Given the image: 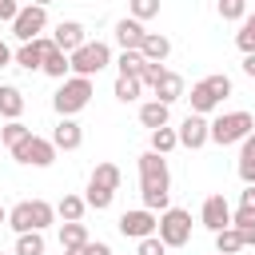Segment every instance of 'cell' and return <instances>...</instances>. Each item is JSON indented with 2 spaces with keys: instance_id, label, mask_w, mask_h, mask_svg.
I'll return each instance as SVG.
<instances>
[{
  "instance_id": "1",
  "label": "cell",
  "mask_w": 255,
  "mask_h": 255,
  "mask_svg": "<svg viewBox=\"0 0 255 255\" xmlns=\"http://www.w3.org/2000/svg\"><path fill=\"white\" fill-rule=\"evenodd\" d=\"M139 195H143V207H151V211L171 207V171L159 151L139 155Z\"/></svg>"
},
{
  "instance_id": "2",
  "label": "cell",
  "mask_w": 255,
  "mask_h": 255,
  "mask_svg": "<svg viewBox=\"0 0 255 255\" xmlns=\"http://www.w3.org/2000/svg\"><path fill=\"white\" fill-rule=\"evenodd\" d=\"M231 96V80L223 76V72H211V76H203V80H195L191 84V112H199V116H207V112H215L223 100Z\"/></svg>"
},
{
  "instance_id": "3",
  "label": "cell",
  "mask_w": 255,
  "mask_h": 255,
  "mask_svg": "<svg viewBox=\"0 0 255 255\" xmlns=\"http://www.w3.org/2000/svg\"><path fill=\"white\" fill-rule=\"evenodd\" d=\"M56 219V207L48 199H24L16 207H8V227L20 235V231H44L48 223Z\"/></svg>"
},
{
  "instance_id": "4",
  "label": "cell",
  "mask_w": 255,
  "mask_h": 255,
  "mask_svg": "<svg viewBox=\"0 0 255 255\" xmlns=\"http://www.w3.org/2000/svg\"><path fill=\"white\" fill-rule=\"evenodd\" d=\"M92 76H68L60 88H56V96H52V108L60 112V116H76V112H84L88 108V100H92Z\"/></svg>"
},
{
  "instance_id": "5",
  "label": "cell",
  "mask_w": 255,
  "mask_h": 255,
  "mask_svg": "<svg viewBox=\"0 0 255 255\" xmlns=\"http://www.w3.org/2000/svg\"><path fill=\"white\" fill-rule=\"evenodd\" d=\"M251 131H255L251 112H223V116H215V120H211V143H219V147L243 143Z\"/></svg>"
},
{
  "instance_id": "6",
  "label": "cell",
  "mask_w": 255,
  "mask_h": 255,
  "mask_svg": "<svg viewBox=\"0 0 255 255\" xmlns=\"http://www.w3.org/2000/svg\"><path fill=\"white\" fill-rule=\"evenodd\" d=\"M108 64H112V48H108L104 40H84V44L72 52V72H76V76H100Z\"/></svg>"
},
{
  "instance_id": "7",
  "label": "cell",
  "mask_w": 255,
  "mask_h": 255,
  "mask_svg": "<svg viewBox=\"0 0 255 255\" xmlns=\"http://www.w3.org/2000/svg\"><path fill=\"white\" fill-rule=\"evenodd\" d=\"M12 159L24 163V167H52L56 163V143L44 139V135H28L12 147Z\"/></svg>"
},
{
  "instance_id": "8",
  "label": "cell",
  "mask_w": 255,
  "mask_h": 255,
  "mask_svg": "<svg viewBox=\"0 0 255 255\" xmlns=\"http://www.w3.org/2000/svg\"><path fill=\"white\" fill-rule=\"evenodd\" d=\"M155 235H159L167 247H183V243L191 239V211H183V207H167V211H159V227H155Z\"/></svg>"
},
{
  "instance_id": "9",
  "label": "cell",
  "mask_w": 255,
  "mask_h": 255,
  "mask_svg": "<svg viewBox=\"0 0 255 255\" xmlns=\"http://www.w3.org/2000/svg\"><path fill=\"white\" fill-rule=\"evenodd\" d=\"M44 28H48V8H40V4L20 8V12H16V20H12V36H16L20 44H28V40L44 36Z\"/></svg>"
},
{
  "instance_id": "10",
  "label": "cell",
  "mask_w": 255,
  "mask_h": 255,
  "mask_svg": "<svg viewBox=\"0 0 255 255\" xmlns=\"http://www.w3.org/2000/svg\"><path fill=\"white\" fill-rule=\"evenodd\" d=\"M155 227H159V215L151 211V207H135V211H124L120 215V235L124 239H147V235H155Z\"/></svg>"
},
{
  "instance_id": "11",
  "label": "cell",
  "mask_w": 255,
  "mask_h": 255,
  "mask_svg": "<svg viewBox=\"0 0 255 255\" xmlns=\"http://www.w3.org/2000/svg\"><path fill=\"white\" fill-rule=\"evenodd\" d=\"M203 143H211V124H207V116L191 112V116L179 124V147H191V151H199Z\"/></svg>"
},
{
  "instance_id": "12",
  "label": "cell",
  "mask_w": 255,
  "mask_h": 255,
  "mask_svg": "<svg viewBox=\"0 0 255 255\" xmlns=\"http://www.w3.org/2000/svg\"><path fill=\"white\" fill-rule=\"evenodd\" d=\"M199 223H203L211 235L223 231V227H231V203H227L223 195H207L203 207H199Z\"/></svg>"
},
{
  "instance_id": "13",
  "label": "cell",
  "mask_w": 255,
  "mask_h": 255,
  "mask_svg": "<svg viewBox=\"0 0 255 255\" xmlns=\"http://www.w3.org/2000/svg\"><path fill=\"white\" fill-rule=\"evenodd\" d=\"M48 44H52V36H36V40L20 44V48H16V64H20L24 72H40V68H44V52H48Z\"/></svg>"
},
{
  "instance_id": "14",
  "label": "cell",
  "mask_w": 255,
  "mask_h": 255,
  "mask_svg": "<svg viewBox=\"0 0 255 255\" xmlns=\"http://www.w3.org/2000/svg\"><path fill=\"white\" fill-rule=\"evenodd\" d=\"M52 143H56V151H76V147L84 143V128H80L72 116H60V124H56V131H52Z\"/></svg>"
},
{
  "instance_id": "15",
  "label": "cell",
  "mask_w": 255,
  "mask_h": 255,
  "mask_svg": "<svg viewBox=\"0 0 255 255\" xmlns=\"http://www.w3.org/2000/svg\"><path fill=\"white\" fill-rule=\"evenodd\" d=\"M143 36H147V28H143V20H135V16H124V20H116V44L128 52V48H139L143 44Z\"/></svg>"
},
{
  "instance_id": "16",
  "label": "cell",
  "mask_w": 255,
  "mask_h": 255,
  "mask_svg": "<svg viewBox=\"0 0 255 255\" xmlns=\"http://www.w3.org/2000/svg\"><path fill=\"white\" fill-rule=\"evenodd\" d=\"M52 40H56V48H64V52L72 56L88 36H84V24H76V20H60V24H56V32H52Z\"/></svg>"
},
{
  "instance_id": "17",
  "label": "cell",
  "mask_w": 255,
  "mask_h": 255,
  "mask_svg": "<svg viewBox=\"0 0 255 255\" xmlns=\"http://www.w3.org/2000/svg\"><path fill=\"white\" fill-rule=\"evenodd\" d=\"M44 76H52V80H68V72H72V56L64 52V48H56V40L48 44V52H44V68H40Z\"/></svg>"
},
{
  "instance_id": "18",
  "label": "cell",
  "mask_w": 255,
  "mask_h": 255,
  "mask_svg": "<svg viewBox=\"0 0 255 255\" xmlns=\"http://www.w3.org/2000/svg\"><path fill=\"white\" fill-rule=\"evenodd\" d=\"M151 92H155V100H163V104H175V100H183V76L179 72H159V80L151 84Z\"/></svg>"
},
{
  "instance_id": "19",
  "label": "cell",
  "mask_w": 255,
  "mask_h": 255,
  "mask_svg": "<svg viewBox=\"0 0 255 255\" xmlns=\"http://www.w3.org/2000/svg\"><path fill=\"white\" fill-rule=\"evenodd\" d=\"M167 120H171V104H163V100H147V104H139V124H143L147 131L163 128Z\"/></svg>"
},
{
  "instance_id": "20",
  "label": "cell",
  "mask_w": 255,
  "mask_h": 255,
  "mask_svg": "<svg viewBox=\"0 0 255 255\" xmlns=\"http://www.w3.org/2000/svg\"><path fill=\"white\" fill-rule=\"evenodd\" d=\"M139 52H143V60L163 64V60L171 56V40H167V36H159V32H147V36H143V44H139Z\"/></svg>"
},
{
  "instance_id": "21",
  "label": "cell",
  "mask_w": 255,
  "mask_h": 255,
  "mask_svg": "<svg viewBox=\"0 0 255 255\" xmlns=\"http://www.w3.org/2000/svg\"><path fill=\"white\" fill-rule=\"evenodd\" d=\"M24 112V92L16 84H0V116L4 120H20Z\"/></svg>"
},
{
  "instance_id": "22",
  "label": "cell",
  "mask_w": 255,
  "mask_h": 255,
  "mask_svg": "<svg viewBox=\"0 0 255 255\" xmlns=\"http://www.w3.org/2000/svg\"><path fill=\"white\" fill-rule=\"evenodd\" d=\"M231 227L243 235L247 247H255V207H243V203H239V207L231 211Z\"/></svg>"
},
{
  "instance_id": "23",
  "label": "cell",
  "mask_w": 255,
  "mask_h": 255,
  "mask_svg": "<svg viewBox=\"0 0 255 255\" xmlns=\"http://www.w3.org/2000/svg\"><path fill=\"white\" fill-rule=\"evenodd\" d=\"M112 92H116L120 104H135L139 92H143V80H139V76H116V88H112Z\"/></svg>"
},
{
  "instance_id": "24",
  "label": "cell",
  "mask_w": 255,
  "mask_h": 255,
  "mask_svg": "<svg viewBox=\"0 0 255 255\" xmlns=\"http://www.w3.org/2000/svg\"><path fill=\"white\" fill-rule=\"evenodd\" d=\"M84 243H88V227H84L80 219H72V223L60 227V247H64V251H76V247H84Z\"/></svg>"
},
{
  "instance_id": "25",
  "label": "cell",
  "mask_w": 255,
  "mask_h": 255,
  "mask_svg": "<svg viewBox=\"0 0 255 255\" xmlns=\"http://www.w3.org/2000/svg\"><path fill=\"white\" fill-rule=\"evenodd\" d=\"M84 211H88V199H84V195H64V199L56 203V215H60L64 223H72V219H84Z\"/></svg>"
},
{
  "instance_id": "26",
  "label": "cell",
  "mask_w": 255,
  "mask_h": 255,
  "mask_svg": "<svg viewBox=\"0 0 255 255\" xmlns=\"http://www.w3.org/2000/svg\"><path fill=\"white\" fill-rule=\"evenodd\" d=\"M143 52L139 48H128V52H120V60H116V68H120V76H143Z\"/></svg>"
},
{
  "instance_id": "27",
  "label": "cell",
  "mask_w": 255,
  "mask_h": 255,
  "mask_svg": "<svg viewBox=\"0 0 255 255\" xmlns=\"http://www.w3.org/2000/svg\"><path fill=\"white\" fill-rule=\"evenodd\" d=\"M175 147H179V131H175V128H167V124H163V128H155V131H151V151L167 155V151H175Z\"/></svg>"
},
{
  "instance_id": "28",
  "label": "cell",
  "mask_w": 255,
  "mask_h": 255,
  "mask_svg": "<svg viewBox=\"0 0 255 255\" xmlns=\"http://www.w3.org/2000/svg\"><path fill=\"white\" fill-rule=\"evenodd\" d=\"M84 199H88L92 211H108L112 199H116V191H112V187H100V183H88V187H84Z\"/></svg>"
},
{
  "instance_id": "29",
  "label": "cell",
  "mask_w": 255,
  "mask_h": 255,
  "mask_svg": "<svg viewBox=\"0 0 255 255\" xmlns=\"http://www.w3.org/2000/svg\"><path fill=\"white\" fill-rule=\"evenodd\" d=\"M247 243H243V235L235 231V227H223V231H215V251L219 255H235V251H243Z\"/></svg>"
},
{
  "instance_id": "30",
  "label": "cell",
  "mask_w": 255,
  "mask_h": 255,
  "mask_svg": "<svg viewBox=\"0 0 255 255\" xmlns=\"http://www.w3.org/2000/svg\"><path fill=\"white\" fill-rule=\"evenodd\" d=\"M44 231H20L16 235V255H44Z\"/></svg>"
},
{
  "instance_id": "31",
  "label": "cell",
  "mask_w": 255,
  "mask_h": 255,
  "mask_svg": "<svg viewBox=\"0 0 255 255\" xmlns=\"http://www.w3.org/2000/svg\"><path fill=\"white\" fill-rule=\"evenodd\" d=\"M235 48L247 56V52H255V12H247L243 20H239V32H235Z\"/></svg>"
},
{
  "instance_id": "32",
  "label": "cell",
  "mask_w": 255,
  "mask_h": 255,
  "mask_svg": "<svg viewBox=\"0 0 255 255\" xmlns=\"http://www.w3.org/2000/svg\"><path fill=\"white\" fill-rule=\"evenodd\" d=\"M28 135H32V128H28V124H20V120H8V124L0 128V143H4L8 151H12L20 139H28Z\"/></svg>"
},
{
  "instance_id": "33",
  "label": "cell",
  "mask_w": 255,
  "mask_h": 255,
  "mask_svg": "<svg viewBox=\"0 0 255 255\" xmlns=\"http://www.w3.org/2000/svg\"><path fill=\"white\" fill-rule=\"evenodd\" d=\"M120 179H124V175H120L116 163H96V171L88 175V183H100V187H112V191L120 187Z\"/></svg>"
},
{
  "instance_id": "34",
  "label": "cell",
  "mask_w": 255,
  "mask_h": 255,
  "mask_svg": "<svg viewBox=\"0 0 255 255\" xmlns=\"http://www.w3.org/2000/svg\"><path fill=\"white\" fill-rule=\"evenodd\" d=\"M128 8H131L135 20H151V16H159V0H128Z\"/></svg>"
},
{
  "instance_id": "35",
  "label": "cell",
  "mask_w": 255,
  "mask_h": 255,
  "mask_svg": "<svg viewBox=\"0 0 255 255\" xmlns=\"http://www.w3.org/2000/svg\"><path fill=\"white\" fill-rule=\"evenodd\" d=\"M219 16L223 20H243L247 16V0H219Z\"/></svg>"
},
{
  "instance_id": "36",
  "label": "cell",
  "mask_w": 255,
  "mask_h": 255,
  "mask_svg": "<svg viewBox=\"0 0 255 255\" xmlns=\"http://www.w3.org/2000/svg\"><path fill=\"white\" fill-rule=\"evenodd\" d=\"M135 255H167V243H163L159 235H147V239H139Z\"/></svg>"
},
{
  "instance_id": "37",
  "label": "cell",
  "mask_w": 255,
  "mask_h": 255,
  "mask_svg": "<svg viewBox=\"0 0 255 255\" xmlns=\"http://www.w3.org/2000/svg\"><path fill=\"white\" fill-rule=\"evenodd\" d=\"M235 171H239L243 183H255V155H239V167Z\"/></svg>"
},
{
  "instance_id": "38",
  "label": "cell",
  "mask_w": 255,
  "mask_h": 255,
  "mask_svg": "<svg viewBox=\"0 0 255 255\" xmlns=\"http://www.w3.org/2000/svg\"><path fill=\"white\" fill-rule=\"evenodd\" d=\"M16 12H20V4H16V0H0V20H8V24H12V20H16Z\"/></svg>"
},
{
  "instance_id": "39",
  "label": "cell",
  "mask_w": 255,
  "mask_h": 255,
  "mask_svg": "<svg viewBox=\"0 0 255 255\" xmlns=\"http://www.w3.org/2000/svg\"><path fill=\"white\" fill-rule=\"evenodd\" d=\"M84 251H88V255H112V247H108V243H100V239H88V243H84Z\"/></svg>"
},
{
  "instance_id": "40",
  "label": "cell",
  "mask_w": 255,
  "mask_h": 255,
  "mask_svg": "<svg viewBox=\"0 0 255 255\" xmlns=\"http://www.w3.org/2000/svg\"><path fill=\"white\" fill-rule=\"evenodd\" d=\"M239 203H243V207H255V183H243V191H239Z\"/></svg>"
},
{
  "instance_id": "41",
  "label": "cell",
  "mask_w": 255,
  "mask_h": 255,
  "mask_svg": "<svg viewBox=\"0 0 255 255\" xmlns=\"http://www.w3.org/2000/svg\"><path fill=\"white\" fill-rule=\"evenodd\" d=\"M8 64H16V52H12V48L0 40V68H8Z\"/></svg>"
},
{
  "instance_id": "42",
  "label": "cell",
  "mask_w": 255,
  "mask_h": 255,
  "mask_svg": "<svg viewBox=\"0 0 255 255\" xmlns=\"http://www.w3.org/2000/svg\"><path fill=\"white\" fill-rule=\"evenodd\" d=\"M243 76H251V80H255V52H247V56H243Z\"/></svg>"
},
{
  "instance_id": "43",
  "label": "cell",
  "mask_w": 255,
  "mask_h": 255,
  "mask_svg": "<svg viewBox=\"0 0 255 255\" xmlns=\"http://www.w3.org/2000/svg\"><path fill=\"white\" fill-rule=\"evenodd\" d=\"M239 155H255V131H251V135L239 143Z\"/></svg>"
},
{
  "instance_id": "44",
  "label": "cell",
  "mask_w": 255,
  "mask_h": 255,
  "mask_svg": "<svg viewBox=\"0 0 255 255\" xmlns=\"http://www.w3.org/2000/svg\"><path fill=\"white\" fill-rule=\"evenodd\" d=\"M4 223H8V207L0 203V227H4Z\"/></svg>"
},
{
  "instance_id": "45",
  "label": "cell",
  "mask_w": 255,
  "mask_h": 255,
  "mask_svg": "<svg viewBox=\"0 0 255 255\" xmlns=\"http://www.w3.org/2000/svg\"><path fill=\"white\" fill-rule=\"evenodd\" d=\"M64 255H88V251H84V247H76V251H64Z\"/></svg>"
},
{
  "instance_id": "46",
  "label": "cell",
  "mask_w": 255,
  "mask_h": 255,
  "mask_svg": "<svg viewBox=\"0 0 255 255\" xmlns=\"http://www.w3.org/2000/svg\"><path fill=\"white\" fill-rule=\"evenodd\" d=\"M32 4H40V8H48V4H52V0H32Z\"/></svg>"
},
{
  "instance_id": "47",
  "label": "cell",
  "mask_w": 255,
  "mask_h": 255,
  "mask_svg": "<svg viewBox=\"0 0 255 255\" xmlns=\"http://www.w3.org/2000/svg\"><path fill=\"white\" fill-rule=\"evenodd\" d=\"M12 255H16V251H12Z\"/></svg>"
},
{
  "instance_id": "48",
  "label": "cell",
  "mask_w": 255,
  "mask_h": 255,
  "mask_svg": "<svg viewBox=\"0 0 255 255\" xmlns=\"http://www.w3.org/2000/svg\"><path fill=\"white\" fill-rule=\"evenodd\" d=\"M215 255H219V251H215Z\"/></svg>"
}]
</instances>
